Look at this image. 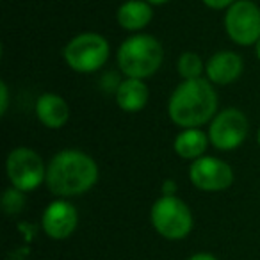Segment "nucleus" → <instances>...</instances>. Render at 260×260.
I'll use <instances>...</instances> for the list:
<instances>
[{"instance_id":"1","label":"nucleus","mask_w":260,"mask_h":260,"mask_svg":"<svg viewBox=\"0 0 260 260\" xmlns=\"http://www.w3.org/2000/svg\"><path fill=\"white\" fill-rule=\"evenodd\" d=\"M98 170L89 155L66 150L52 159L47 170V184L54 194L73 196L86 192L96 182Z\"/></svg>"},{"instance_id":"2","label":"nucleus","mask_w":260,"mask_h":260,"mask_svg":"<svg viewBox=\"0 0 260 260\" xmlns=\"http://www.w3.org/2000/svg\"><path fill=\"white\" fill-rule=\"evenodd\" d=\"M217 105L212 86L203 79L185 80L170 100V116L180 126H198L210 119Z\"/></svg>"},{"instance_id":"3","label":"nucleus","mask_w":260,"mask_h":260,"mask_svg":"<svg viewBox=\"0 0 260 260\" xmlns=\"http://www.w3.org/2000/svg\"><path fill=\"white\" fill-rule=\"evenodd\" d=\"M119 68L128 79H145L159 70L162 62V47L152 36H134L126 40L118 52Z\"/></svg>"},{"instance_id":"4","label":"nucleus","mask_w":260,"mask_h":260,"mask_svg":"<svg viewBox=\"0 0 260 260\" xmlns=\"http://www.w3.org/2000/svg\"><path fill=\"white\" fill-rule=\"evenodd\" d=\"M152 224L162 237L170 241L184 239L192 228L189 207L175 196H162L152 207Z\"/></svg>"},{"instance_id":"5","label":"nucleus","mask_w":260,"mask_h":260,"mask_svg":"<svg viewBox=\"0 0 260 260\" xmlns=\"http://www.w3.org/2000/svg\"><path fill=\"white\" fill-rule=\"evenodd\" d=\"M109 55V45L98 34H80L68 43L64 50L66 62L75 72L91 73L98 70Z\"/></svg>"},{"instance_id":"6","label":"nucleus","mask_w":260,"mask_h":260,"mask_svg":"<svg viewBox=\"0 0 260 260\" xmlns=\"http://www.w3.org/2000/svg\"><path fill=\"white\" fill-rule=\"evenodd\" d=\"M226 32L235 43L251 45L260 40V9L249 0H239L228 9Z\"/></svg>"},{"instance_id":"7","label":"nucleus","mask_w":260,"mask_h":260,"mask_svg":"<svg viewBox=\"0 0 260 260\" xmlns=\"http://www.w3.org/2000/svg\"><path fill=\"white\" fill-rule=\"evenodd\" d=\"M8 175L11 184L18 191H32L43 182L45 166L41 157L29 148L11 152L8 159Z\"/></svg>"},{"instance_id":"8","label":"nucleus","mask_w":260,"mask_h":260,"mask_svg":"<svg viewBox=\"0 0 260 260\" xmlns=\"http://www.w3.org/2000/svg\"><path fill=\"white\" fill-rule=\"evenodd\" d=\"M248 134V119L237 109H226L214 118L210 125V141L219 150L237 148Z\"/></svg>"},{"instance_id":"9","label":"nucleus","mask_w":260,"mask_h":260,"mask_svg":"<svg viewBox=\"0 0 260 260\" xmlns=\"http://www.w3.org/2000/svg\"><path fill=\"white\" fill-rule=\"evenodd\" d=\"M191 180L203 191H223L234 182L230 166L212 157H200L191 166Z\"/></svg>"},{"instance_id":"10","label":"nucleus","mask_w":260,"mask_h":260,"mask_svg":"<svg viewBox=\"0 0 260 260\" xmlns=\"http://www.w3.org/2000/svg\"><path fill=\"white\" fill-rule=\"evenodd\" d=\"M77 210L68 202H54L47 207L43 212V230L52 239H66L75 232L77 228Z\"/></svg>"},{"instance_id":"11","label":"nucleus","mask_w":260,"mask_h":260,"mask_svg":"<svg viewBox=\"0 0 260 260\" xmlns=\"http://www.w3.org/2000/svg\"><path fill=\"white\" fill-rule=\"evenodd\" d=\"M242 61L234 52H219L207 64L209 79L216 84H230L241 75Z\"/></svg>"},{"instance_id":"12","label":"nucleus","mask_w":260,"mask_h":260,"mask_svg":"<svg viewBox=\"0 0 260 260\" xmlns=\"http://www.w3.org/2000/svg\"><path fill=\"white\" fill-rule=\"evenodd\" d=\"M38 118L48 128H59L68 121L70 109L66 102L57 94H43L36 105Z\"/></svg>"},{"instance_id":"13","label":"nucleus","mask_w":260,"mask_h":260,"mask_svg":"<svg viewBox=\"0 0 260 260\" xmlns=\"http://www.w3.org/2000/svg\"><path fill=\"white\" fill-rule=\"evenodd\" d=\"M118 105L126 112H136L145 107L148 100V89L139 79H126L119 84L118 93H116Z\"/></svg>"},{"instance_id":"14","label":"nucleus","mask_w":260,"mask_h":260,"mask_svg":"<svg viewBox=\"0 0 260 260\" xmlns=\"http://www.w3.org/2000/svg\"><path fill=\"white\" fill-rule=\"evenodd\" d=\"M152 20V9L148 4L141 2V0H130L119 8L118 11V22L123 29L128 30H138L143 29L146 23Z\"/></svg>"},{"instance_id":"15","label":"nucleus","mask_w":260,"mask_h":260,"mask_svg":"<svg viewBox=\"0 0 260 260\" xmlns=\"http://www.w3.org/2000/svg\"><path fill=\"white\" fill-rule=\"evenodd\" d=\"M207 148V138L202 130H185L175 141V150L184 159H198Z\"/></svg>"},{"instance_id":"16","label":"nucleus","mask_w":260,"mask_h":260,"mask_svg":"<svg viewBox=\"0 0 260 260\" xmlns=\"http://www.w3.org/2000/svg\"><path fill=\"white\" fill-rule=\"evenodd\" d=\"M202 59L198 57L196 54H192V52H187V54H184L180 57V61H178V72H180V75L184 77L185 80H194L200 77V73H202Z\"/></svg>"},{"instance_id":"17","label":"nucleus","mask_w":260,"mask_h":260,"mask_svg":"<svg viewBox=\"0 0 260 260\" xmlns=\"http://www.w3.org/2000/svg\"><path fill=\"white\" fill-rule=\"evenodd\" d=\"M2 207L8 214H18L23 209V196L18 192V189L6 191L4 198H2Z\"/></svg>"},{"instance_id":"18","label":"nucleus","mask_w":260,"mask_h":260,"mask_svg":"<svg viewBox=\"0 0 260 260\" xmlns=\"http://www.w3.org/2000/svg\"><path fill=\"white\" fill-rule=\"evenodd\" d=\"M209 8H214V9H223V8H226L228 4H232L234 0H203Z\"/></svg>"},{"instance_id":"19","label":"nucleus","mask_w":260,"mask_h":260,"mask_svg":"<svg viewBox=\"0 0 260 260\" xmlns=\"http://www.w3.org/2000/svg\"><path fill=\"white\" fill-rule=\"evenodd\" d=\"M0 89H2V114H4L8 109V86H6V82H0Z\"/></svg>"},{"instance_id":"20","label":"nucleus","mask_w":260,"mask_h":260,"mask_svg":"<svg viewBox=\"0 0 260 260\" xmlns=\"http://www.w3.org/2000/svg\"><path fill=\"white\" fill-rule=\"evenodd\" d=\"M187 260H217L214 255H210V253H196V255L189 256Z\"/></svg>"},{"instance_id":"21","label":"nucleus","mask_w":260,"mask_h":260,"mask_svg":"<svg viewBox=\"0 0 260 260\" xmlns=\"http://www.w3.org/2000/svg\"><path fill=\"white\" fill-rule=\"evenodd\" d=\"M148 2H152V4H164L168 0H148Z\"/></svg>"},{"instance_id":"22","label":"nucleus","mask_w":260,"mask_h":260,"mask_svg":"<svg viewBox=\"0 0 260 260\" xmlns=\"http://www.w3.org/2000/svg\"><path fill=\"white\" fill-rule=\"evenodd\" d=\"M256 55H258V59H260V40L256 41Z\"/></svg>"},{"instance_id":"23","label":"nucleus","mask_w":260,"mask_h":260,"mask_svg":"<svg viewBox=\"0 0 260 260\" xmlns=\"http://www.w3.org/2000/svg\"><path fill=\"white\" fill-rule=\"evenodd\" d=\"M258 145H260V130H258Z\"/></svg>"}]
</instances>
